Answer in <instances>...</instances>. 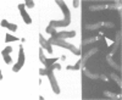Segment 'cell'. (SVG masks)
I'll list each match as a JSON object with an SVG mask.
<instances>
[{
    "label": "cell",
    "mask_w": 122,
    "mask_h": 100,
    "mask_svg": "<svg viewBox=\"0 0 122 100\" xmlns=\"http://www.w3.org/2000/svg\"><path fill=\"white\" fill-rule=\"evenodd\" d=\"M56 4L62 9L64 11V15H65V20H62V21H56V20H53V21H50L49 25H51L53 27H67L70 23H71V12L70 10L67 7V5L65 4V1H61V0H55Z\"/></svg>",
    "instance_id": "6da1fadb"
},
{
    "label": "cell",
    "mask_w": 122,
    "mask_h": 100,
    "mask_svg": "<svg viewBox=\"0 0 122 100\" xmlns=\"http://www.w3.org/2000/svg\"><path fill=\"white\" fill-rule=\"evenodd\" d=\"M48 42H49V44H50V45H59V46H64V48L68 49L71 53H73L75 55H81V50H79V49H77L75 45L67 43V42L65 40V39H61V38H50V39H48Z\"/></svg>",
    "instance_id": "7a4b0ae2"
},
{
    "label": "cell",
    "mask_w": 122,
    "mask_h": 100,
    "mask_svg": "<svg viewBox=\"0 0 122 100\" xmlns=\"http://www.w3.org/2000/svg\"><path fill=\"white\" fill-rule=\"evenodd\" d=\"M23 65H25V51H23V46L21 44V45H20V51H18V61H17L16 65H14L12 71L14 72H18L22 68Z\"/></svg>",
    "instance_id": "3957f363"
},
{
    "label": "cell",
    "mask_w": 122,
    "mask_h": 100,
    "mask_svg": "<svg viewBox=\"0 0 122 100\" xmlns=\"http://www.w3.org/2000/svg\"><path fill=\"white\" fill-rule=\"evenodd\" d=\"M49 77V81H50V84H51V89H53V92L55 94H60V88H59V84L56 82V79H55V76H54V72H53V70L51 71H48V75Z\"/></svg>",
    "instance_id": "277c9868"
},
{
    "label": "cell",
    "mask_w": 122,
    "mask_h": 100,
    "mask_svg": "<svg viewBox=\"0 0 122 100\" xmlns=\"http://www.w3.org/2000/svg\"><path fill=\"white\" fill-rule=\"evenodd\" d=\"M120 44H121V31H117L115 43H114V45H112V46H111V51H110V54H107V55H106V57H112V55L117 51V49H118Z\"/></svg>",
    "instance_id": "5b68a950"
},
{
    "label": "cell",
    "mask_w": 122,
    "mask_h": 100,
    "mask_svg": "<svg viewBox=\"0 0 122 100\" xmlns=\"http://www.w3.org/2000/svg\"><path fill=\"white\" fill-rule=\"evenodd\" d=\"M18 10H20V12H21V15H22V17H23L25 23H26V25H30V23H32V18L29 17V15H28L27 11H26V5L18 4Z\"/></svg>",
    "instance_id": "8992f818"
},
{
    "label": "cell",
    "mask_w": 122,
    "mask_h": 100,
    "mask_svg": "<svg viewBox=\"0 0 122 100\" xmlns=\"http://www.w3.org/2000/svg\"><path fill=\"white\" fill-rule=\"evenodd\" d=\"M98 48H94V49H92V50H89V51H87L83 56H82V60H81V68H84V65H86V62H87V60L90 57V56H93L94 54H97L98 53Z\"/></svg>",
    "instance_id": "52a82bcc"
},
{
    "label": "cell",
    "mask_w": 122,
    "mask_h": 100,
    "mask_svg": "<svg viewBox=\"0 0 122 100\" xmlns=\"http://www.w3.org/2000/svg\"><path fill=\"white\" fill-rule=\"evenodd\" d=\"M39 43H40V46H42L43 49H45L48 53H50V54H51V53L54 51V50H53V48H51V45H50V44H49V42H48L46 39H45V38L42 35V33L39 34Z\"/></svg>",
    "instance_id": "ba28073f"
},
{
    "label": "cell",
    "mask_w": 122,
    "mask_h": 100,
    "mask_svg": "<svg viewBox=\"0 0 122 100\" xmlns=\"http://www.w3.org/2000/svg\"><path fill=\"white\" fill-rule=\"evenodd\" d=\"M76 35L75 31L71 32H60V33H55L54 35H51V38H61V39H67V38H73Z\"/></svg>",
    "instance_id": "9c48e42d"
},
{
    "label": "cell",
    "mask_w": 122,
    "mask_h": 100,
    "mask_svg": "<svg viewBox=\"0 0 122 100\" xmlns=\"http://www.w3.org/2000/svg\"><path fill=\"white\" fill-rule=\"evenodd\" d=\"M107 5H109V4H94V5H90V6H89V10H90V11L105 10V9H107Z\"/></svg>",
    "instance_id": "30bf717a"
},
{
    "label": "cell",
    "mask_w": 122,
    "mask_h": 100,
    "mask_svg": "<svg viewBox=\"0 0 122 100\" xmlns=\"http://www.w3.org/2000/svg\"><path fill=\"white\" fill-rule=\"evenodd\" d=\"M1 27H6V28H9L10 31H12V32H15L16 29H17V25H15V23H9L6 20H3V21H1Z\"/></svg>",
    "instance_id": "8fae6325"
},
{
    "label": "cell",
    "mask_w": 122,
    "mask_h": 100,
    "mask_svg": "<svg viewBox=\"0 0 122 100\" xmlns=\"http://www.w3.org/2000/svg\"><path fill=\"white\" fill-rule=\"evenodd\" d=\"M87 29H90V31H95V29H99L100 27H103V22H98V23H89V25H86L84 26Z\"/></svg>",
    "instance_id": "7c38bea8"
},
{
    "label": "cell",
    "mask_w": 122,
    "mask_h": 100,
    "mask_svg": "<svg viewBox=\"0 0 122 100\" xmlns=\"http://www.w3.org/2000/svg\"><path fill=\"white\" fill-rule=\"evenodd\" d=\"M100 37H103V34H100ZM99 35H97V37H92V38H87V39H84V40L82 42V45H87V44H90V43H95L98 39L100 38Z\"/></svg>",
    "instance_id": "4fadbf2b"
},
{
    "label": "cell",
    "mask_w": 122,
    "mask_h": 100,
    "mask_svg": "<svg viewBox=\"0 0 122 100\" xmlns=\"http://www.w3.org/2000/svg\"><path fill=\"white\" fill-rule=\"evenodd\" d=\"M106 62H107L111 67H114L115 70H118V71H121V66H120V65H117V64H116V62H115L111 57H106Z\"/></svg>",
    "instance_id": "5bb4252c"
},
{
    "label": "cell",
    "mask_w": 122,
    "mask_h": 100,
    "mask_svg": "<svg viewBox=\"0 0 122 100\" xmlns=\"http://www.w3.org/2000/svg\"><path fill=\"white\" fill-rule=\"evenodd\" d=\"M104 95L105 96H107V98H110V99H121L122 96H121V94H116V93H112V92H104Z\"/></svg>",
    "instance_id": "9a60e30c"
},
{
    "label": "cell",
    "mask_w": 122,
    "mask_h": 100,
    "mask_svg": "<svg viewBox=\"0 0 122 100\" xmlns=\"http://www.w3.org/2000/svg\"><path fill=\"white\" fill-rule=\"evenodd\" d=\"M83 75L87 76V77H89L90 79H98L99 78V75L98 73H92V72L88 71V70H84V68H83Z\"/></svg>",
    "instance_id": "2e32d148"
},
{
    "label": "cell",
    "mask_w": 122,
    "mask_h": 100,
    "mask_svg": "<svg viewBox=\"0 0 122 100\" xmlns=\"http://www.w3.org/2000/svg\"><path fill=\"white\" fill-rule=\"evenodd\" d=\"M107 9H112V10H120V9H121V1L116 0V1H114V4H109V5H107Z\"/></svg>",
    "instance_id": "e0dca14e"
},
{
    "label": "cell",
    "mask_w": 122,
    "mask_h": 100,
    "mask_svg": "<svg viewBox=\"0 0 122 100\" xmlns=\"http://www.w3.org/2000/svg\"><path fill=\"white\" fill-rule=\"evenodd\" d=\"M110 77L112 78L114 81L117 83V85H118V87H120V89H121V87H122V81H121V78H120L116 73H111V75H110Z\"/></svg>",
    "instance_id": "ac0fdd59"
},
{
    "label": "cell",
    "mask_w": 122,
    "mask_h": 100,
    "mask_svg": "<svg viewBox=\"0 0 122 100\" xmlns=\"http://www.w3.org/2000/svg\"><path fill=\"white\" fill-rule=\"evenodd\" d=\"M66 68H67V70H70V71H79V70H82V68H81V60H79V61H78L75 66H71V65H68Z\"/></svg>",
    "instance_id": "d6986e66"
},
{
    "label": "cell",
    "mask_w": 122,
    "mask_h": 100,
    "mask_svg": "<svg viewBox=\"0 0 122 100\" xmlns=\"http://www.w3.org/2000/svg\"><path fill=\"white\" fill-rule=\"evenodd\" d=\"M39 60H40V62H42V64L45 66V64H46V59H45V56H44L43 48H42V46H40V49H39Z\"/></svg>",
    "instance_id": "ffe728a7"
},
{
    "label": "cell",
    "mask_w": 122,
    "mask_h": 100,
    "mask_svg": "<svg viewBox=\"0 0 122 100\" xmlns=\"http://www.w3.org/2000/svg\"><path fill=\"white\" fill-rule=\"evenodd\" d=\"M45 31H46V33H49L50 35H54V34L56 33V28H55V27H53L51 25H49V26L46 27Z\"/></svg>",
    "instance_id": "44dd1931"
},
{
    "label": "cell",
    "mask_w": 122,
    "mask_h": 100,
    "mask_svg": "<svg viewBox=\"0 0 122 100\" xmlns=\"http://www.w3.org/2000/svg\"><path fill=\"white\" fill-rule=\"evenodd\" d=\"M5 39H6L5 42H7V43H9V42H15V40H18V38H17V37H12L10 33H6V38H5Z\"/></svg>",
    "instance_id": "7402d4cb"
},
{
    "label": "cell",
    "mask_w": 122,
    "mask_h": 100,
    "mask_svg": "<svg viewBox=\"0 0 122 100\" xmlns=\"http://www.w3.org/2000/svg\"><path fill=\"white\" fill-rule=\"evenodd\" d=\"M10 53H12V48L11 46H6L3 51H1V55L5 56V55H10Z\"/></svg>",
    "instance_id": "603a6c76"
},
{
    "label": "cell",
    "mask_w": 122,
    "mask_h": 100,
    "mask_svg": "<svg viewBox=\"0 0 122 100\" xmlns=\"http://www.w3.org/2000/svg\"><path fill=\"white\" fill-rule=\"evenodd\" d=\"M26 6L28 9H33L34 7V1H32V0H26Z\"/></svg>",
    "instance_id": "cb8c5ba5"
},
{
    "label": "cell",
    "mask_w": 122,
    "mask_h": 100,
    "mask_svg": "<svg viewBox=\"0 0 122 100\" xmlns=\"http://www.w3.org/2000/svg\"><path fill=\"white\" fill-rule=\"evenodd\" d=\"M103 27H110V28H112V27H115V23H112V22H103Z\"/></svg>",
    "instance_id": "d4e9b609"
},
{
    "label": "cell",
    "mask_w": 122,
    "mask_h": 100,
    "mask_svg": "<svg viewBox=\"0 0 122 100\" xmlns=\"http://www.w3.org/2000/svg\"><path fill=\"white\" fill-rule=\"evenodd\" d=\"M3 57H4L5 62H6L7 65H10V64H11V57H10V55H5V56H3Z\"/></svg>",
    "instance_id": "484cf974"
},
{
    "label": "cell",
    "mask_w": 122,
    "mask_h": 100,
    "mask_svg": "<svg viewBox=\"0 0 122 100\" xmlns=\"http://www.w3.org/2000/svg\"><path fill=\"white\" fill-rule=\"evenodd\" d=\"M99 78H100V79H103L104 82H109V78H107L105 75H103V73H101V75H99Z\"/></svg>",
    "instance_id": "4316f807"
},
{
    "label": "cell",
    "mask_w": 122,
    "mask_h": 100,
    "mask_svg": "<svg viewBox=\"0 0 122 100\" xmlns=\"http://www.w3.org/2000/svg\"><path fill=\"white\" fill-rule=\"evenodd\" d=\"M81 5V1H79V0H75V1H73V7H78Z\"/></svg>",
    "instance_id": "83f0119b"
}]
</instances>
